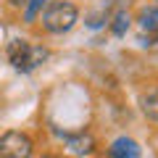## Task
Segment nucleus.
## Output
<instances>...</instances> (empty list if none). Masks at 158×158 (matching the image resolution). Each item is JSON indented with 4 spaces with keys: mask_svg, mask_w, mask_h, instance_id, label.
Masks as SVG:
<instances>
[{
    "mask_svg": "<svg viewBox=\"0 0 158 158\" xmlns=\"http://www.w3.org/2000/svg\"><path fill=\"white\" fill-rule=\"evenodd\" d=\"M8 58H11L16 71H32L48 58V50L37 48V45H29L24 40H13L11 48H8Z\"/></svg>",
    "mask_w": 158,
    "mask_h": 158,
    "instance_id": "nucleus-1",
    "label": "nucleus"
},
{
    "mask_svg": "<svg viewBox=\"0 0 158 158\" xmlns=\"http://www.w3.org/2000/svg\"><path fill=\"white\" fill-rule=\"evenodd\" d=\"M77 19H79L77 8H74L71 3H66V0H58V3H53L45 11L42 24H45V29L50 34H63V32H69V29L77 24Z\"/></svg>",
    "mask_w": 158,
    "mask_h": 158,
    "instance_id": "nucleus-2",
    "label": "nucleus"
},
{
    "mask_svg": "<svg viewBox=\"0 0 158 158\" xmlns=\"http://www.w3.org/2000/svg\"><path fill=\"white\" fill-rule=\"evenodd\" d=\"M32 140L24 132H6L0 137V158H29Z\"/></svg>",
    "mask_w": 158,
    "mask_h": 158,
    "instance_id": "nucleus-3",
    "label": "nucleus"
},
{
    "mask_svg": "<svg viewBox=\"0 0 158 158\" xmlns=\"http://www.w3.org/2000/svg\"><path fill=\"white\" fill-rule=\"evenodd\" d=\"M108 156L111 158H140V145L129 137H118V140H113Z\"/></svg>",
    "mask_w": 158,
    "mask_h": 158,
    "instance_id": "nucleus-4",
    "label": "nucleus"
},
{
    "mask_svg": "<svg viewBox=\"0 0 158 158\" xmlns=\"http://www.w3.org/2000/svg\"><path fill=\"white\" fill-rule=\"evenodd\" d=\"M66 145L74 156H87L95 148V140L90 135H66Z\"/></svg>",
    "mask_w": 158,
    "mask_h": 158,
    "instance_id": "nucleus-5",
    "label": "nucleus"
},
{
    "mask_svg": "<svg viewBox=\"0 0 158 158\" xmlns=\"http://www.w3.org/2000/svg\"><path fill=\"white\" fill-rule=\"evenodd\" d=\"M140 106H142V113H145L148 118L158 121V87H153L150 92H145V95L140 98Z\"/></svg>",
    "mask_w": 158,
    "mask_h": 158,
    "instance_id": "nucleus-6",
    "label": "nucleus"
},
{
    "mask_svg": "<svg viewBox=\"0 0 158 158\" xmlns=\"http://www.w3.org/2000/svg\"><path fill=\"white\" fill-rule=\"evenodd\" d=\"M140 29L142 32H158V8H145L140 13Z\"/></svg>",
    "mask_w": 158,
    "mask_h": 158,
    "instance_id": "nucleus-7",
    "label": "nucleus"
},
{
    "mask_svg": "<svg viewBox=\"0 0 158 158\" xmlns=\"http://www.w3.org/2000/svg\"><path fill=\"white\" fill-rule=\"evenodd\" d=\"M127 29H129V13H127V11H116V13H113L111 32L116 34V37H121V34H127Z\"/></svg>",
    "mask_w": 158,
    "mask_h": 158,
    "instance_id": "nucleus-8",
    "label": "nucleus"
},
{
    "mask_svg": "<svg viewBox=\"0 0 158 158\" xmlns=\"http://www.w3.org/2000/svg\"><path fill=\"white\" fill-rule=\"evenodd\" d=\"M48 0H29L27 3V13H24V16H27V21H34V19L40 16V11H42V6H45Z\"/></svg>",
    "mask_w": 158,
    "mask_h": 158,
    "instance_id": "nucleus-9",
    "label": "nucleus"
},
{
    "mask_svg": "<svg viewBox=\"0 0 158 158\" xmlns=\"http://www.w3.org/2000/svg\"><path fill=\"white\" fill-rule=\"evenodd\" d=\"M132 0H103V8H106V11H127V6H129Z\"/></svg>",
    "mask_w": 158,
    "mask_h": 158,
    "instance_id": "nucleus-10",
    "label": "nucleus"
},
{
    "mask_svg": "<svg viewBox=\"0 0 158 158\" xmlns=\"http://www.w3.org/2000/svg\"><path fill=\"white\" fill-rule=\"evenodd\" d=\"M21 3H24V0H11V6H21Z\"/></svg>",
    "mask_w": 158,
    "mask_h": 158,
    "instance_id": "nucleus-11",
    "label": "nucleus"
},
{
    "mask_svg": "<svg viewBox=\"0 0 158 158\" xmlns=\"http://www.w3.org/2000/svg\"><path fill=\"white\" fill-rule=\"evenodd\" d=\"M42 158H53V156H42Z\"/></svg>",
    "mask_w": 158,
    "mask_h": 158,
    "instance_id": "nucleus-12",
    "label": "nucleus"
}]
</instances>
